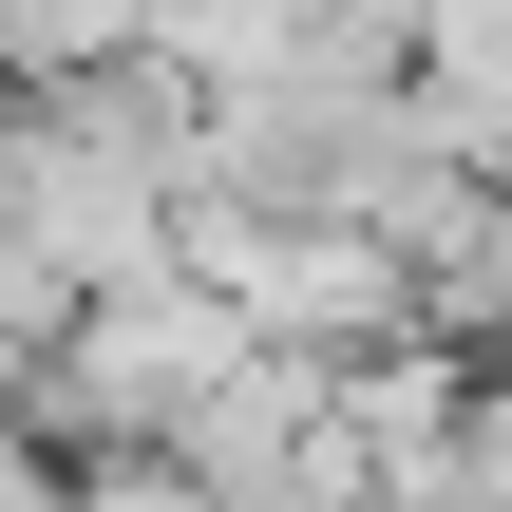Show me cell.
<instances>
[{
  "label": "cell",
  "mask_w": 512,
  "mask_h": 512,
  "mask_svg": "<svg viewBox=\"0 0 512 512\" xmlns=\"http://www.w3.org/2000/svg\"><path fill=\"white\" fill-rule=\"evenodd\" d=\"M0 512H57V456L38 437H0Z\"/></svg>",
  "instance_id": "obj_1"
},
{
  "label": "cell",
  "mask_w": 512,
  "mask_h": 512,
  "mask_svg": "<svg viewBox=\"0 0 512 512\" xmlns=\"http://www.w3.org/2000/svg\"><path fill=\"white\" fill-rule=\"evenodd\" d=\"M0 133H19V95H0Z\"/></svg>",
  "instance_id": "obj_2"
}]
</instances>
